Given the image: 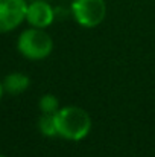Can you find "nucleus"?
<instances>
[{"label":"nucleus","mask_w":155,"mask_h":157,"mask_svg":"<svg viewBox=\"0 0 155 157\" xmlns=\"http://www.w3.org/2000/svg\"><path fill=\"white\" fill-rule=\"evenodd\" d=\"M58 136L68 140H81L91 130V117L90 114L76 105L62 107L55 113Z\"/></svg>","instance_id":"1"},{"label":"nucleus","mask_w":155,"mask_h":157,"mask_svg":"<svg viewBox=\"0 0 155 157\" xmlns=\"http://www.w3.org/2000/svg\"><path fill=\"white\" fill-rule=\"evenodd\" d=\"M17 49L28 59H44L50 55L53 49V41L50 35L44 32V29L32 28L26 29L20 34L17 40Z\"/></svg>","instance_id":"2"},{"label":"nucleus","mask_w":155,"mask_h":157,"mask_svg":"<svg viewBox=\"0 0 155 157\" xmlns=\"http://www.w3.org/2000/svg\"><path fill=\"white\" fill-rule=\"evenodd\" d=\"M72 14L81 26L94 28L106 15V3L105 0H73Z\"/></svg>","instance_id":"3"},{"label":"nucleus","mask_w":155,"mask_h":157,"mask_svg":"<svg viewBox=\"0 0 155 157\" xmlns=\"http://www.w3.org/2000/svg\"><path fill=\"white\" fill-rule=\"evenodd\" d=\"M26 0H0V34L9 32L26 20Z\"/></svg>","instance_id":"4"},{"label":"nucleus","mask_w":155,"mask_h":157,"mask_svg":"<svg viewBox=\"0 0 155 157\" xmlns=\"http://www.w3.org/2000/svg\"><path fill=\"white\" fill-rule=\"evenodd\" d=\"M26 20L32 28L44 29L50 26L55 20V9L49 5L47 0H32L28 5Z\"/></svg>","instance_id":"5"},{"label":"nucleus","mask_w":155,"mask_h":157,"mask_svg":"<svg viewBox=\"0 0 155 157\" xmlns=\"http://www.w3.org/2000/svg\"><path fill=\"white\" fill-rule=\"evenodd\" d=\"M2 82H3V89H5L6 93H9V95H20V93L28 90V87L31 84V79L24 73L14 72V73L6 75Z\"/></svg>","instance_id":"6"},{"label":"nucleus","mask_w":155,"mask_h":157,"mask_svg":"<svg viewBox=\"0 0 155 157\" xmlns=\"http://www.w3.org/2000/svg\"><path fill=\"white\" fill-rule=\"evenodd\" d=\"M38 130L43 136L46 137H53L58 136V128H56V119L55 114H44L38 121Z\"/></svg>","instance_id":"7"},{"label":"nucleus","mask_w":155,"mask_h":157,"mask_svg":"<svg viewBox=\"0 0 155 157\" xmlns=\"http://www.w3.org/2000/svg\"><path fill=\"white\" fill-rule=\"evenodd\" d=\"M40 110L44 114H55L59 110V101H58V98L53 96V95H49V93L44 95V96H41V99H40Z\"/></svg>","instance_id":"8"},{"label":"nucleus","mask_w":155,"mask_h":157,"mask_svg":"<svg viewBox=\"0 0 155 157\" xmlns=\"http://www.w3.org/2000/svg\"><path fill=\"white\" fill-rule=\"evenodd\" d=\"M3 92H5V89H3V82L0 81V99H2V96H3Z\"/></svg>","instance_id":"9"},{"label":"nucleus","mask_w":155,"mask_h":157,"mask_svg":"<svg viewBox=\"0 0 155 157\" xmlns=\"http://www.w3.org/2000/svg\"><path fill=\"white\" fill-rule=\"evenodd\" d=\"M0 157H3V156H0Z\"/></svg>","instance_id":"10"}]
</instances>
